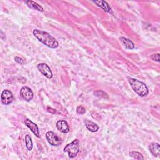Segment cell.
Segmentation results:
<instances>
[{
	"label": "cell",
	"mask_w": 160,
	"mask_h": 160,
	"mask_svg": "<svg viewBox=\"0 0 160 160\" xmlns=\"http://www.w3.org/2000/svg\"><path fill=\"white\" fill-rule=\"evenodd\" d=\"M14 60H15V61L17 62V63H18V64H25V61L22 59V58H20V57H19V56H16L15 58H14Z\"/></svg>",
	"instance_id": "obj_19"
},
{
	"label": "cell",
	"mask_w": 160,
	"mask_h": 160,
	"mask_svg": "<svg viewBox=\"0 0 160 160\" xmlns=\"http://www.w3.org/2000/svg\"><path fill=\"white\" fill-rule=\"evenodd\" d=\"M151 58L155 61L157 62H159V54L157 53V54H154L151 56Z\"/></svg>",
	"instance_id": "obj_20"
},
{
	"label": "cell",
	"mask_w": 160,
	"mask_h": 160,
	"mask_svg": "<svg viewBox=\"0 0 160 160\" xmlns=\"http://www.w3.org/2000/svg\"><path fill=\"white\" fill-rule=\"evenodd\" d=\"M85 126L86 128L91 132H94L99 130V126L94 122L90 121V120H85L84 121Z\"/></svg>",
	"instance_id": "obj_13"
},
{
	"label": "cell",
	"mask_w": 160,
	"mask_h": 160,
	"mask_svg": "<svg viewBox=\"0 0 160 160\" xmlns=\"http://www.w3.org/2000/svg\"><path fill=\"white\" fill-rule=\"evenodd\" d=\"M24 123L26 126L31 131V132L38 138H40V133L38 126L36 124L33 122L29 119H26L24 120Z\"/></svg>",
	"instance_id": "obj_8"
},
{
	"label": "cell",
	"mask_w": 160,
	"mask_h": 160,
	"mask_svg": "<svg viewBox=\"0 0 160 160\" xmlns=\"http://www.w3.org/2000/svg\"><path fill=\"white\" fill-rule=\"evenodd\" d=\"M149 149L154 156H159L160 154V147L158 142H151L149 146Z\"/></svg>",
	"instance_id": "obj_10"
},
{
	"label": "cell",
	"mask_w": 160,
	"mask_h": 160,
	"mask_svg": "<svg viewBox=\"0 0 160 160\" xmlns=\"http://www.w3.org/2000/svg\"><path fill=\"white\" fill-rule=\"evenodd\" d=\"M98 7L102 8L104 11L109 12V13H112V9L110 7V6L109 5V4L104 1H102V0H99V1H93Z\"/></svg>",
	"instance_id": "obj_11"
},
{
	"label": "cell",
	"mask_w": 160,
	"mask_h": 160,
	"mask_svg": "<svg viewBox=\"0 0 160 160\" xmlns=\"http://www.w3.org/2000/svg\"><path fill=\"white\" fill-rule=\"evenodd\" d=\"M1 102L4 105H8L11 104L14 100V96L11 91L8 89L4 90L1 96Z\"/></svg>",
	"instance_id": "obj_6"
},
{
	"label": "cell",
	"mask_w": 160,
	"mask_h": 160,
	"mask_svg": "<svg viewBox=\"0 0 160 160\" xmlns=\"http://www.w3.org/2000/svg\"><path fill=\"white\" fill-rule=\"evenodd\" d=\"M94 94H95V96L99 97V98H108V95L106 92H105L104 91H102V90H97L96 91Z\"/></svg>",
	"instance_id": "obj_17"
},
{
	"label": "cell",
	"mask_w": 160,
	"mask_h": 160,
	"mask_svg": "<svg viewBox=\"0 0 160 160\" xmlns=\"http://www.w3.org/2000/svg\"><path fill=\"white\" fill-rule=\"evenodd\" d=\"M33 34L40 42L50 48L55 49L59 46L57 40L46 31L35 29L33 30Z\"/></svg>",
	"instance_id": "obj_1"
},
{
	"label": "cell",
	"mask_w": 160,
	"mask_h": 160,
	"mask_svg": "<svg viewBox=\"0 0 160 160\" xmlns=\"http://www.w3.org/2000/svg\"><path fill=\"white\" fill-rule=\"evenodd\" d=\"M129 156H131L134 159H144V157L142 155V154L138 151H130L129 152Z\"/></svg>",
	"instance_id": "obj_16"
},
{
	"label": "cell",
	"mask_w": 160,
	"mask_h": 160,
	"mask_svg": "<svg viewBox=\"0 0 160 160\" xmlns=\"http://www.w3.org/2000/svg\"><path fill=\"white\" fill-rule=\"evenodd\" d=\"M19 94L21 98L26 101H30L33 98V92L30 88L24 86L21 88L19 91Z\"/></svg>",
	"instance_id": "obj_5"
},
{
	"label": "cell",
	"mask_w": 160,
	"mask_h": 160,
	"mask_svg": "<svg viewBox=\"0 0 160 160\" xmlns=\"http://www.w3.org/2000/svg\"><path fill=\"white\" fill-rule=\"evenodd\" d=\"M63 151L68 153L69 158H75L79 152V141L78 139L73 140L71 142L68 144L64 148Z\"/></svg>",
	"instance_id": "obj_3"
},
{
	"label": "cell",
	"mask_w": 160,
	"mask_h": 160,
	"mask_svg": "<svg viewBox=\"0 0 160 160\" xmlns=\"http://www.w3.org/2000/svg\"><path fill=\"white\" fill-rule=\"evenodd\" d=\"M37 68L39 71V72L45 77H46L48 79H51L52 78L53 74L52 72L49 67L48 65H47L45 63H40L37 65Z\"/></svg>",
	"instance_id": "obj_7"
},
{
	"label": "cell",
	"mask_w": 160,
	"mask_h": 160,
	"mask_svg": "<svg viewBox=\"0 0 160 160\" xmlns=\"http://www.w3.org/2000/svg\"><path fill=\"white\" fill-rule=\"evenodd\" d=\"M76 112L79 114H84L86 112V109L82 106H78L76 108Z\"/></svg>",
	"instance_id": "obj_18"
},
{
	"label": "cell",
	"mask_w": 160,
	"mask_h": 160,
	"mask_svg": "<svg viewBox=\"0 0 160 160\" xmlns=\"http://www.w3.org/2000/svg\"><path fill=\"white\" fill-rule=\"evenodd\" d=\"M24 2L29 8H31L32 9L36 10V11H38L39 12H44L43 8L41 6H40L39 4H38L37 2H36L33 1L28 0V1H26Z\"/></svg>",
	"instance_id": "obj_12"
},
{
	"label": "cell",
	"mask_w": 160,
	"mask_h": 160,
	"mask_svg": "<svg viewBox=\"0 0 160 160\" xmlns=\"http://www.w3.org/2000/svg\"><path fill=\"white\" fill-rule=\"evenodd\" d=\"M119 40L126 49H133L135 48V46L133 42L128 38H126L124 37H121L119 38Z\"/></svg>",
	"instance_id": "obj_14"
},
{
	"label": "cell",
	"mask_w": 160,
	"mask_h": 160,
	"mask_svg": "<svg viewBox=\"0 0 160 160\" xmlns=\"http://www.w3.org/2000/svg\"><path fill=\"white\" fill-rule=\"evenodd\" d=\"M25 144L26 148L28 149V151H31L32 148H33V144H32V141L31 139V138L29 134H26L25 136Z\"/></svg>",
	"instance_id": "obj_15"
},
{
	"label": "cell",
	"mask_w": 160,
	"mask_h": 160,
	"mask_svg": "<svg viewBox=\"0 0 160 160\" xmlns=\"http://www.w3.org/2000/svg\"><path fill=\"white\" fill-rule=\"evenodd\" d=\"M57 129L62 133H68L69 131V125L65 120H59L56 122Z\"/></svg>",
	"instance_id": "obj_9"
},
{
	"label": "cell",
	"mask_w": 160,
	"mask_h": 160,
	"mask_svg": "<svg viewBox=\"0 0 160 160\" xmlns=\"http://www.w3.org/2000/svg\"><path fill=\"white\" fill-rule=\"evenodd\" d=\"M128 81L133 91L139 96L144 97L148 94V88L143 82L131 78L128 79Z\"/></svg>",
	"instance_id": "obj_2"
},
{
	"label": "cell",
	"mask_w": 160,
	"mask_h": 160,
	"mask_svg": "<svg viewBox=\"0 0 160 160\" xmlns=\"http://www.w3.org/2000/svg\"><path fill=\"white\" fill-rule=\"evenodd\" d=\"M46 138L49 144L53 146H58L62 143L61 139L53 131H48L46 133Z\"/></svg>",
	"instance_id": "obj_4"
}]
</instances>
